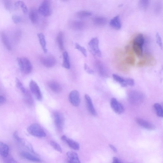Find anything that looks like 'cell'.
<instances>
[{
    "label": "cell",
    "mask_w": 163,
    "mask_h": 163,
    "mask_svg": "<svg viewBox=\"0 0 163 163\" xmlns=\"http://www.w3.org/2000/svg\"><path fill=\"white\" fill-rule=\"evenodd\" d=\"M145 39L144 35L139 34L134 39L132 48L133 50L138 57L143 55V47L144 44Z\"/></svg>",
    "instance_id": "1"
},
{
    "label": "cell",
    "mask_w": 163,
    "mask_h": 163,
    "mask_svg": "<svg viewBox=\"0 0 163 163\" xmlns=\"http://www.w3.org/2000/svg\"><path fill=\"white\" fill-rule=\"evenodd\" d=\"M129 102L135 105H140L144 101V95L140 91L132 90L129 91L128 94Z\"/></svg>",
    "instance_id": "2"
},
{
    "label": "cell",
    "mask_w": 163,
    "mask_h": 163,
    "mask_svg": "<svg viewBox=\"0 0 163 163\" xmlns=\"http://www.w3.org/2000/svg\"><path fill=\"white\" fill-rule=\"evenodd\" d=\"M17 62L20 70L22 73L28 74L31 72L32 66L28 59L25 57H18Z\"/></svg>",
    "instance_id": "3"
},
{
    "label": "cell",
    "mask_w": 163,
    "mask_h": 163,
    "mask_svg": "<svg viewBox=\"0 0 163 163\" xmlns=\"http://www.w3.org/2000/svg\"><path fill=\"white\" fill-rule=\"evenodd\" d=\"M27 132L32 136L39 138L45 137L46 134L41 126L37 124L30 125L27 129Z\"/></svg>",
    "instance_id": "4"
},
{
    "label": "cell",
    "mask_w": 163,
    "mask_h": 163,
    "mask_svg": "<svg viewBox=\"0 0 163 163\" xmlns=\"http://www.w3.org/2000/svg\"><path fill=\"white\" fill-rule=\"evenodd\" d=\"M99 41L97 37L93 38L88 43L90 50L94 56L101 57V52L99 47Z\"/></svg>",
    "instance_id": "5"
},
{
    "label": "cell",
    "mask_w": 163,
    "mask_h": 163,
    "mask_svg": "<svg viewBox=\"0 0 163 163\" xmlns=\"http://www.w3.org/2000/svg\"><path fill=\"white\" fill-rule=\"evenodd\" d=\"M38 11L44 17L50 16L52 13L51 6L50 1L48 0L43 1L39 7Z\"/></svg>",
    "instance_id": "6"
},
{
    "label": "cell",
    "mask_w": 163,
    "mask_h": 163,
    "mask_svg": "<svg viewBox=\"0 0 163 163\" xmlns=\"http://www.w3.org/2000/svg\"><path fill=\"white\" fill-rule=\"evenodd\" d=\"M110 105L115 113L118 114H122L124 112V106L115 98L111 99Z\"/></svg>",
    "instance_id": "7"
},
{
    "label": "cell",
    "mask_w": 163,
    "mask_h": 163,
    "mask_svg": "<svg viewBox=\"0 0 163 163\" xmlns=\"http://www.w3.org/2000/svg\"><path fill=\"white\" fill-rule=\"evenodd\" d=\"M55 125L57 129L59 131H61L64 125V118L62 114L58 112L54 113Z\"/></svg>",
    "instance_id": "8"
},
{
    "label": "cell",
    "mask_w": 163,
    "mask_h": 163,
    "mask_svg": "<svg viewBox=\"0 0 163 163\" xmlns=\"http://www.w3.org/2000/svg\"><path fill=\"white\" fill-rule=\"evenodd\" d=\"M30 90L38 100L41 101L42 99V95L40 88L37 83L34 80H31L29 83Z\"/></svg>",
    "instance_id": "9"
},
{
    "label": "cell",
    "mask_w": 163,
    "mask_h": 163,
    "mask_svg": "<svg viewBox=\"0 0 163 163\" xmlns=\"http://www.w3.org/2000/svg\"><path fill=\"white\" fill-rule=\"evenodd\" d=\"M69 99L71 104L77 107L79 106L80 102V94L77 90L71 91L69 95Z\"/></svg>",
    "instance_id": "10"
},
{
    "label": "cell",
    "mask_w": 163,
    "mask_h": 163,
    "mask_svg": "<svg viewBox=\"0 0 163 163\" xmlns=\"http://www.w3.org/2000/svg\"><path fill=\"white\" fill-rule=\"evenodd\" d=\"M95 66L98 72L103 77L107 78L109 76V71L104 63L100 61H97Z\"/></svg>",
    "instance_id": "11"
},
{
    "label": "cell",
    "mask_w": 163,
    "mask_h": 163,
    "mask_svg": "<svg viewBox=\"0 0 163 163\" xmlns=\"http://www.w3.org/2000/svg\"><path fill=\"white\" fill-rule=\"evenodd\" d=\"M40 60L44 65L48 68L54 67L57 63L56 59L51 55L42 57L41 58Z\"/></svg>",
    "instance_id": "12"
},
{
    "label": "cell",
    "mask_w": 163,
    "mask_h": 163,
    "mask_svg": "<svg viewBox=\"0 0 163 163\" xmlns=\"http://www.w3.org/2000/svg\"><path fill=\"white\" fill-rule=\"evenodd\" d=\"M85 99L87 108L90 114L94 116H96L97 113L95 110L92 100L88 95H85Z\"/></svg>",
    "instance_id": "13"
},
{
    "label": "cell",
    "mask_w": 163,
    "mask_h": 163,
    "mask_svg": "<svg viewBox=\"0 0 163 163\" xmlns=\"http://www.w3.org/2000/svg\"><path fill=\"white\" fill-rule=\"evenodd\" d=\"M136 121L139 125L147 130H153L156 129V127L152 123L141 118H137Z\"/></svg>",
    "instance_id": "14"
},
{
    "label": "cell",
    "mask_w": 163,
    "mask_h": 163,
    "mask_svg": "<svg viewBox=\"0 0 163 163\" xmlns=\"http://www.w3.org/2000/svg\"><path fill=\"white\" fill-rule=\"evenodd\" d=\"M61 139L62 141L66 142L71 148L75 150H78L80 149V145L78 143L72 139L67 138L65 136H62Z\"/></svg>",
    "instance_id": "15"
},
{
    "label": "cell",
    "mask_w": 163,
    "mask_h": 163,
    "mask_svg": "<svg viewBox=\"0 0 163 163\" xmlns=\"http://www.w3.org/2000/svg\"><path fill=\"white\" fill-rule=\"evenodd\" d=\"M67 159L66 163H81L78 154L70 151L67 153Z\"/></svg>",
    "instance_id": "16"
},
{
    "label": "cell",
    "mask_w": 163,
    "mask_h": 163,
    "mask_svg": "<svg viewBox=\"0 0 163 163\" xmlns=\"http://www.w3.org/2000/svg\"><path fill=\"white\" fill-rule=\"evenodd\" d=\"M22 157L26 159L35 162L40 163L42 161L38 158L35 157L30 153L25 152H21Z\"/></svg>",
    "instance_id": "17"
},
{
    "label": "cell",
    "mask_w": 163,
    "mask_h": 163,
    "mask_svg": "<svg viewBox=\"0 0 163 163\" xmlns=\"http://www.w3.org/2000/svg\"><path fill=\"white\" fill-rule=\"evenodd\" d=\"M22 93L23 95L24 99L26 104L29 106H32L34 104V100L29 91L26 89L23 90Z\"/></svg>",
    "instance_id": "18"
},
{
    "label": "cell",
    "mask_w": 163,
    "mask_h": 163,
    "mask_svg": "<svg viewBox=\"0 0 163 163\" xmlns=\"http://www.w3.org/2000/svg\"><path fill=\"white\" fill-rule=\"evenodd\" d=\"M110 24L113 29L117 30L120 29L121 27V23L120 17L116 16L111 19Z\"/></svg>",
    "instance_id": "19"
},
{
    "label": "cell",
    "mask_w": 163,
    "mask_h": 163,
    "mask_svg": "<svg viewBox=\"0 0 163 163\" xmlns=\"http://www.w3.org/2000/svg\"><path fill=\"white\" fill-rule=\"evenodd\" d=\"M9 147L5 143L0 141V156L3 158L8 156L9 153Z\"/></svg>",
    "instance_id": "20"
},
{
    "label": "cell",
    "mask_w": 163,
    "mask_h": 163,
    "mask_svg": "<svg viewBox=\"0 0 163 163\" xmlns=\"http://www.w3.org/2000/svg\"><path fill=\"white\" fill-rule=\"evenodd\" d=\"M85 24L84 22L79 21H74L70 23L71 28L76 30H81L84 29Z\"/></svg>",
    "instance_id": "21"
},
{
    "label": "cell",
    "mask_w": 163,
    "mask_h": 163,
    "mask_svg": "<svg viewBox=\"0 0 163 163\" xmlns=\"http://www.w3.org/2000/svg\"><path fill=\"white\" fill-rule=\"evenodd\" d=\"M48 86L54 92L57 93H61L62 91V87L57 81H51L48 83Z\"/></svg>",
    "instance_id": "22"
},
{
    "label": "cell",
    "mask_w": 163,
    "mask_h": 163,
    "mask_svg": "<svg viewBox=\"0 0 163 163\" xmlns=\"http://www.w3.org/2000/svg\"><path fill=\"white\" fill-rule=\"evenodd\" d=\"M1 37L4 45L7 50H11L12 49L11 44L9 39L6 34L4 32H2L1 34Z\"/></svg>",
    "instance_id": "23"
},
{
    "label": "cell",
    "mask_w": 163,
    "mask_h": 163,
    "mask_svg": "<svg viewBox=\"0 0 163 163\" xmlns=\"http://www.w3.org/2000/svg\"><path fill=\"white\" fill-rule=\"evenodd\" d=\"M29 17L33 23H37L39 19V15L37 10L34 8L32 9L29 11Z\"/></svg>",
    "instance_id": "24"
},
{
    "label": "cell",
    "mask_w": 163,
    "mask_h": 163,
    "mask_svg": "<svg viewBox=\"0 0 163 163\" xmlns=\"http://www.w3.org/2000/svg\"><path fill=\"white\" fill-rule=\"evenodd\" d=\"M93 21L95 25L99 26L105 25L107 22V19L104 17L96 16L93 19Z\"/></svg>",
    "instance_id": "25"
},
{
    "label": "cell",
    "mask_w": 163,
    "mask_h": 163,
    "mask_svg": "<svg viewBox=\"0 0 163 163\" xmlns=\"http://www.w3.org/2000/svg\"><path fill=\"white\" fill-rule=\"evenodd\" d=\"M37 36L44 52L46 53L47 52V49L46 42L44 34L42 33H40L38 34Z\"/></svg>",
    "instance_id": "26"
},
{
    "label": "cell",
    "mask_w": 163,
    "mask_h": 163,
    "mask_svg": "<svg viewBox=\"0 0 163 163\" xmlns=\"http://www.w3.org/2000/svg\"><path fill=\"white\" fill-rule=\"evenodd\" d=\"M63 62L62 64L63 67L67 69H70V61L69 55L67 52L63 53Z\"/></svg>",
    "instance_id": "27"
},
{
    "label": "cell",
    "mask_w": 163,
    "mask_h": 163,
    "mask_svg": "<svg viewBox=\"0 0 163 163\" xmlns=\"http://www.w3.org/2000/svg\"><path fill=\"white\" fill-rule=\"evenodd\" d=\"M57 40L60 49L63 50L64 49V41H63V34L62 32H60L58 34Z\"/></svg>",
    "instance_id": "28"
},
{
    "label": "cell",
    "mask_w": 163,
    "mask_h": 163,
    "mask_svg": "<svg viewBox=\"0 0 163 163\" xmlns=\"http://www.w3.org/2000/svg\"><path fill=\"white\" fill-rule=\"evenodd\" d=\"M14 6L15 9H17L19 7H20L24 13L26 14L27 12V7L26 4L23 1H18L15 2L14 4Z\"/></svg>",
    "instance_id": "29"
},
{
    "label": "cell",
    "mask_w": 163,
    "mask_h": 163,
    "mask_svg": "<svg viewBox=\"0 0 163 163\" xmlns=\"http://www.w3.org/2000/svg\"><path fill=\"white\" fill-rule=\"evenodd\" d=\"M113 77L114 80L120 83L121 85L123 87H126V79L118 75L114 74L113 75Z\"/></svg>",
    "instance_id": "30"
},
{
    "label": "cell",
    "mask_w": 163,
    "mask_h": 163,
    "mask_svg": "<svg viewBox=\"0 0 163 163\" xmlns=\"http://www.w3.org/2000/svg\"><path fill=\"white\" fill-rule=\"evenodd\" d=\"M92 13L90 12L87 11H78L77 13L78 18L80 19L88 17L92 15Z\"/></svg>",
    "instance_id": "31"
},
{
    "label": "cell",
    "mask_w": 163,
    "mask_h": 163,
    "mask_svg": "<svg viewBox=\"0 0 163 163\" xmlns=\"http://www.w3.org/2000/svg\"><path fill=\"white\" fill-rule=\"evenodd\" d=\"M154 107L157 116L162 118L163 116V111L162 106L159 103H155Z\"/></svg>",
    "instance_id": "32"
},
{
    "label": "cell",
    "mask_w": 163,
    "mask_h": 163,
    "mask_svg": "<svg viewBox=\"0 0 163 163\" xmlns=\"http://www.w3.org/2000/svg\"><path fill=\"white\" fill-rule=\"evenodd\" d=\"M75 48L80 51L85 57H87V51L85 47L82 46L78 43H76L75 44Z\"/></svg>",
    "instance_id": "33"
},
{
    "label": "cell",
    "mask_w": 163,
    "mask_h": 163,
    "mask_svg": "<svg viewBox=\"0 0 163 163\" xmlns=\"http://www.w3.org/2000/svg\"><path fill=\"white\" fill-rule=\"evenodd\" d=\"M135 61L136 60L134 55H129L126 58L125 60V62L127 64L132 66L134 65Z\"/></svg>",
    "instance_id": "34"
},
{
    "label": "cell",
    "mask_w": 163,
    "mask_h": 163,
    "mask_svg": "<svg viewBox=\"0 0 163 163\" xmlns=\"http://www.w3.org/2000/svg\"><path fill=\"white\" fill-rule=\"evenodd\" d=\"M149 4V1L146 0H141L139 1V5L140 8L142 10H146Z\"/></svg>",
    "instance_id": "35"
},
{
    "label": "cell",
    "mask_w": 163,
    "mask_h": 163,
    "mask_svg": "<svg viewBox=\"0 0 163 163\" xmlns=\"http://www.w3.org/2000/svg\"><path fill=\"white\" fill-rule=\"evenodd\" d=\"M4 5L8 10L11 11L14 9V4H13L12 2L11 1H4Z\"/></svg>",
    "instance_id": "36"
},
{
    "label": "cell",
    "mask_w": 163,
    "mask_h": 163,
    "mask_svg": "<svg viewBox=\"0 0 163 163\" xmlns=\"http://www.w3.org/2000/svg\"><path fill=\"white\" fill-rule=\"evenodd\" d=\"M50 143L51 145L55 150L60 153H62V148L58 143L54 141H51Z\"/></svg>",
    "instance_id": "37"
},
{
    "label": "cell",
    "mask_w": 163,
    "mask_h": 163,
    "mask_svg": "<svg viewBox=\"0 0 163 163\" xmlns=\"http://www.w3.org/2000/svg\"><path fill=\"white\" fill-rule=\"evenodd\" d=\"M3 158L4 163H18L12 157L9 156Z\"/></svg>",
    "instance_id": "38"
},
{
    "label": "cell",
    "mask_w": 163,
    "mask_h": 163,
    "mask_svg": "<svg viewBox=\"0 0 163 163\" xmlns=\"http://www.w3.org/2000/svg\"><path fill=\"white\" fill-rule=\"evenodd\" d=\"M156 37L157 43L161 49L162 50L163 46L162 39L160 35L158 33H157L156 34Z\"/></svg>",
    "instance_id": "39"
},
{
    "label": "cell",
    "mask_w": 163,
    "mask_h": 163,
    "mask_svg": "<svg viewBox=\"0 0 163 163\" xmlns=\"http://www.w3.org/2000/svg\"><path fill=\"white\" fill-rule=\"evenodd\" d=\"M13 21L16 24H18L22 20V18L20 16L18 15H14L12 17Z\"/></svg>",
    "instance_id": "40"
},
{
    "label": "cell",
    "mask_w": 163,
    "mask_h": 163,
    "mask_svg": "<svg viewBox=\"0 0 163 163\" xmlns=\"http://www.w3.org/2000/svg\"><path fill=\"white\" fill-rule=\"evenodd\" d=\"M126 84L127 86H133L134 84V81L133 79L128 78L126 79Z\"/></svg>",
    "instance_id": "41"
},
{
    "label": "cell",
    "mask_w": 163,
    "mask_h": 163,
    "mask_svg": "<svg viewBox=\"0 0 163 163\" xmlns=\"http://www.w3.org/2000/svg\"><path fill=\"white\" fill-rule=\"evenodd\" d=\"M84 69L87 71V72L89 74H93L94 73V71L90 68L86 63H85L84 65Z\"/></svg>",
    "instance_id": "42"
},
{
    "label": "cell",
    "mask_w": 163,
    "mask_h": 163,
    "mask_svg": "<svg viewBox=\"0 0 163 163\" xmlns=\"http://www.w3.org/2000/svg\"><path fill=\"white\" fill-rule=\"evenodd\" d=\"M6 101L5 97L2 96H0V105H2Z\"/></svg>",
    "instance_id": "43"
},
{
    "label": "cell",
    "mask_w": 163,
    "mask_h": 163,
    "mask_svg": "<svg viewBox=\"0 0 163 163\" xmlns=\"http://www.w3.org/2000/svg\"><path fill=\"white\" fill-rule=\"evenodd\" d=\"M112 163H121L118 159L116 157H114L113 158V162Z\"/></svg>",
    "instance_id": "44"
},
{
    "label": "cell",
    "mask_w": 163,
    "mask_h": 163,
    "mask_svg": "<svg viewBox=\"0 0 163 163\" xmlns=\"http://www.w3.org/2000/svg\"><path fill=\"white\" fill-rule=\"evenodd\" d=\"M109 146L110 148L112 149L114 152L116 153L117 152V150L114 146L111 144H109Z\"/></svg>",
    "instance_id": "45"
}]
</instances>
